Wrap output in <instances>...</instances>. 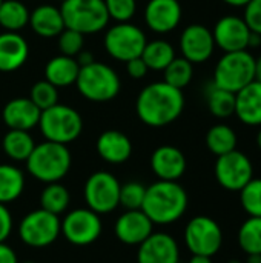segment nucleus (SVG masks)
Returning <instances> with one entry per match:
<instances>
[{
    "label": "nucleus",
    "mask_w": 261,
    "mask_h": 263,
    "mask_svg": "<svg viewBox=\"0 0 261 263\" xmlns=\"http://www.w3.org/2000/svg\"><path fill=\"white\" fill-rule=\"evenodd\" d=\"M183 108V91L166 82H155L143 88L135 103L138 119L152 128L171 125L182 116Z\"/></svg>",
    "instance_id": "f257e3e1"
},
{
    "label": "nucleus",
    "mask_w": 261,
    "mask_h": 263,
    "mask_svg": "<svg viewBox=\"0 0 261 263\" xmlns=\"http://www.w3.org/2000/svg\"><path fill=\"white\" fill-rule=\"evenodd\" d=\"M188 210V193L171 180H158L146 188L142 211L152 223L169 225L183 217Z\"/></svg>",
    "instance_id": "f03ea898"
},
{
    "label": "nucleus",
    "mask_w": 261,
    "mask_h": 263,
    "mask_svg": "<svg viewBox=\"0 0 261 263\" xmlns=\"http://www.w3.org/2000/svg\"><path fill=\"white\" fill-rule=\"evenodd\" d=\"M26 168L40 182H60L71 168V153L66 145L46 140L34 146L26 160Z\"/></svg>",
    "instance_id": "7ed1b4c3"
},
{
    "label": "nucleus",
    "mask_w": 261,
    "mask_h": 263,
    "mask_svg": "<svg viewBox=\"0 0 261 263\" xmlns=\"http://www.w3.org/2000/svg\"><path fill=\"white\" fill-rule=\"evenodd\" d=\"M75 85L85 99L97 103L111 102L120 92L118 74L111 66L95 60L86 66H80Z\"/></svg>",
    "instance_id": "20e7f679"
},
{
    "label": "nucleus",
    "mask_w": 261,
    "mask_h": 263,
    "mask_svg": "<svg viewBox=\"0 0 261 263\" xmlns=\"http://www.w3.org/2000/svg\"><path fill=\"white\" fill-rule=\"evenodd\" d=\"M60 12L65 28L74 29L83 35L102 31L111 20L105 0H63Z\"/></svg>",
    "instance_id": "39448f33"
},
{
    "label": "nucleus",
    "mask_w": 261,
    "mask_h": 263,
    "mask_svg": "<svg viewBox=\"0 0 261 263\" xmlns=\"http://www.w3.org/2000/svg\"><path fill=\"white\" fill-rule=\"evenodd\" d=\"M254 80L255 57L248 49H245L225 52V55L217 62L212 83L235 94Z\"/></svg>",
    "instance_id": "423d86ee"
},
{
    "label": "nucleus",
    "mask_w": 261,
    "mask_h": 263,
    "mask_svg": "<svg viewBox=\"0 0 261 263\" xmlns=\"http://www.w3.org/2000/svg\"><path fill=\"white\" fill-rule=\"evenodd\" d=\"M38 126L48 142L68 145L82 134L83 120L74 108L57 103L40 112Z\"/></svg>",
    "instance_id": "0eeeda50"
},
{
    "label": "nucleus",
    "mask_w": 261,
    "mask_h": 263,
    "mask_svg": "<svg viewBox=\"0 0 261 263\" xmlns=\"http://www.w3.org/2000/svg\"><path fill=\"white\" fill-rule=\"evenodd\" d=\"M60 231L62 222L58 216L42 208L26 214L18 227L20 240L32 248H45L54 243Z\"/></svg>",
    "instance_id": "6e6552de"
},
{
    "label": "nucleus",
    "mask_w": 261,
    "mask_h": 263,
    "mask_svg": "<svg viewBox=\"0 0 261 263\" xmlns=\"http://www.w3.org/2000/svg\"><path fill=\"white\" fill-rule=\"evenodd\" d=\"M146 43L148 40L145 32L129 22L114 25L105 35L106 52L112 59L120 62H128L131 59L140 57Z\"/></svg>",
    "instance_id": "1a4fd4ad"
},
{
    "label": "nucleus",
    "mask_w": 261,
    "mask_h": 263,
    "mask_svg": "<svg viewBox=\"0 0 261 263\" xmlns=\"http://www.w3.org/2000/svg\"><path fill=\"white\" fill-rule=\"evenodd\" d=\"M185 242L192 254L212 257L223 245V231L214 219L197 216L186 225Z\"/></svg>",
    "instance_id": "9d476101"
},
{
    "label": "nucleus",
    "mask_w": 261,
    "mask_h": 263,
    "mask_svg": "<svg viewBox=\"0 0 261 263\" xmlns=\"http://www.w3.org/2000/svg\"><path fill=\"white\" fill-rule=\"evenodd\" d=\"M120 183L111 173L97 171L85 183V200L94 213H112L120 202Z\"/></svg>",
    "instance_id": "9b49d317"
},
{
    "label": "nucleus",
    "mask_w": 261,
    "mask_h": 263,
    "mask_svg": "<svg viewBox=\"0 0 261 263\" xmlns=\"http://www.w3.org/2000/svg\"><path fill=\"white\" fill-rule=\"evenodd\" d=\"M254 177L251 159L242 151H231L218 156L215 162V179L228 191H240Z\"/></svg>",
    "instance_id": "f8f14e48"
},
{
    "label": "nucleus",
    "mask_w": 261,
    "mask_h": 263,
    "mask_svg": "<svg viewBox=\"0 0 261 263\" xmlns=\"http://www.w3.org/2000/svg\"><path fill=\"white\" fill-rule=\"evenodd\" d=\"M65 239L75 247L94 243L102 234V220L97 213L89 208H78L65 216L62 222Z\"/></svg>",
    "instance_id": "ddd939ff"
},
{
    "label": "nucleus",
    "mask_w": 261,
    "mask_h": 263,
    "mask_svg": "<svg viewBox=\"0 0 261 263\" xmlns=\"http://www.w3.org/2000/svg\"><path fill=\"white\" fill-rule=\"evenodd\" d=\"M212 35L215 46L223 52H235L249 48L251 29L245 23L243 17L225 15L215 23Z\"/></svg>",
    "instance_id": "4468645a"
},
{
    "label": "nucleus",
    "mask_w": 261,
    "mask_h": 263,
    "mask_svg": "<svg viewBox=\"0 0 261 263\" xmlns=\"http://www.w3.org/2000/svg\"><path fill=\"white\" fill-rule=\"evenodd\" d=\"M180 49L183 57L189 60L192 65L209 60L215 49L212 31L198 23L189 25L182 32Z\"/></svg>",
    "instance_id": "2eb2a0df"
},
{
    "label": "nucleus",
    "mask_w": 261,
    "mask_h": 263,
    "mask_svg": "<svg viewBox=\"0 0 261 263\" xmlns=\"http://www.w3.org/2000/svg\"><path fill=\"white\" fill-rule=\"evenodd\" d=\"M138 263H178L180 250L175 239L166 233H152L138 245Z\"/></svg>",
    "instance_id": "dca6fc26"
},
{
    "label": "nucleus",
    "mask_w": 261,
    "mask_h": 263,
    "mask_svg": "<svg viewBox=\"0 0 261 263\" xmlns=\"http://www.w3.org/2000/svg\"><path fill=\"white\" fill-rule=\"evenodd\" d=\"M146 25L158 34L174 31L182 22V5L178 0H149L145 9Z\"/></svg>",
    "instance_id": "f3484780"
},
{
    "label": "nucleus",
    "mask_w": 261,
    "mask_h": 263,
    "mask_svg": "<svg viewBox=\"0 0 261 263\" xmlns=\"http://www.w3.org/2000/svg\"><path fill=\"white\" fill-rule=\"evenodd\" d=\"M154 223L142 210H128L115 222V236L125 245H140L154 231Z\"/></svg>",
    "instance_id": "a211bd4d"
},
{
    "label": "nucleus",
    "mask_w": 261,
    "mask_h": 263,
    "mask_svg": "<svg viewBox=\"0 0 261 263\" xmlns=\"http://www.w3.org/2000/svg\"><path fill=\"white\" fill-rule=\"evenodd\" d=\"M151 168L160 180L177 182L186 171V157L178 148L163 145L152 153Z\"/></svg>",
    "instance_id": "6ab92c4d"
},
{
    "label": "nucleus",
    "mask_w": 261,
    "mask_h": 263,
    "mask_svg": "<svg viewBox=\"0 0 261 263\" xmlns=\"http://www.w3.org/2000/svg\"><path fill=\"white\" fill-rule=\"evenodd\" d=\"M40 112L42 111L32 103L31 99L17 97L5 105L2 117L9 129L29 131L38 125Z\"/></svg>",
    "instance_id": "aec40b11"
},
{
    "label": "nucleus",
    "mask_w": 261,
    "mask_h": 263,
    "mask_svg": "<svg viewBox=\"0 0 261 263\" xmlns=\"http://www.w3.org/2000/svg\"><path fill=\"white\" fill-rule=\"evenodd\" d=\"M29 55L28 42L18 34L5 31L0 34V71H17L25 65Z\"/></svg>",
    "instance_id": "412c9836"
},
{
    "label": "nucleus",
    "mask_w": 261,
    "mask_h": 263,
    "mask_svg": "<svg viewBox=\"0 0 261 263\" xmlns=\"http://www.w3.org/2000/svg\"><path fill=\"white\" fill-rule=\"evenodd\" d=\"M235 116L248 126H261V83L254 80L235 92Z\"/></svg>",
    "instance_id": "4be33fe9"
},
{
    "label": "nucleus",
    "mask_w": 261,
    "mask_h": 263,
    "mask_svg": "<svg viewBox=\"0 0 261 263\" xmlns=\"http://www.w3.org/2000/svg\"><path fill=\"white\" fill-rule=\"evenodd\" d=\"M97 153L105 162L120 165L131 157L132 143L126 134L115 129H109L102 133L97 139Z\"/></svg>",
    "instance_id": "5701e85b"
},
{
    "label": "nucleus",
    "mask_w": 261,
    "mask_h": 263,
    "mask_svg": "<svg viewBox=\"0 0 261 263\" xmlns=\"http://www.w3.org/2000/svg\"><path fill=\"white\" fill-rule=\"evenodd\" d=\"M29 25L37 35L45 39L57 37L65 29L60 8L52 5H40L29 12Z\"/></svg>",
    "instance_id": "b1692460"
},
{
    "label": "nucleus",
    "mask_w": 261,
    "mask_h": 263,
    "mask_svg": "<svg viewBox=\"0 0 261 263\" xmlns=\"http://www.w3.org/2000/svg\"><path fill=\"white\" fill-rule=\"evenodd\" d=\"M80 72V65L75 57L69 55H55L48 60L45 66V80L52 83L55 88H65L75 83Z\"/></svg>",
    "instance_id": "393cba45"
},
{
    "label": "nucleus",
    "mask_w": 261,
    "mask_h": 263,
    "mask_svg": "<svg viewBox=\"0 0 261 263\" xmlns=\"http://www.w3.org/2000/svg\"><path fill=\"white\" fill-rule=\"evenodd\" d=\"M25 190V176L14 165H0V203L17 200Z\"/></svg>",
    "instance_id": "a878e982"
},
{
    "label": "nucleus",
    "mask_w": 261,
    "mask_h": 263,
    "mask_svg": "<svg viewBox=\"0 0 261 263\" xmlns=\"http://www.w3.org/2000/svg\"><path fill=\"white\" fill-rule=\"evenodd\" d=\"M34 146L35 143L28 131L9 129L3 137V151L9 159L15 162H26Z\"/></svg>",
    "instance_id": "bb28decb"
},
{
    "label": "nucleus",
    "mask_w": 261,
    "mask_h": 263,
    "mask_svg": "<svg viewBox=\"0 0 261 263\" xmlns=\"http://www.w3.org/2000/svg\"><path fill=\"white\" fill-rule=\"evenodd\" d=\"M29 23V11L20 0H3L0 5V26L17 32Z\"/></svg>",
    "instance_id": "cd10ccee"
},
{
    "label": "nucleus",
    "mask_w": 261,
    "mask_h": 263,
    "mask_svg": "<svg viewBox=\"0 0 261 263\" xmlns=\"http://www.w3.org/2000/svg\"><path fill=\"white\" fill-rule=\"evenodd\" d=\"M143 62L149 69L154 71H163L174 59H175V51L174 46L166 42V40H154L148 42L142 55Z\"/></svg>",
    "instance_id": "c85d7f7f"
},
{
    "label": "nucleus",
    "mask_w": 261,
    "mask_h": 263,
    "mask_svg": "<svg viewBox=\"0 0 261 263\" xmlns=\"http://www.w3.org/2000/svg\"><path fill=\"white\" fill-rule=\"evenodd\" d=\"M206 102L211 114L218 119H228L235 114V94L214 83L206 91Z\"/></svg>",
    "instance_id": "c756f323"
},
{
    "label": "nucleus",
    "mask_w": 261,
    "mask_h": 263,
    "mask_svg": "<svg viewBox=\"0 0 261 263\" xmlns=\"http://www.w3.org/2000/svg\"><path fill=\"white\" fill-rule=\"evenodd\" d=\"M206 146L217 157L228 154L237 149V134L228 125H214L206 134Z\"/></svg>",
    "instance_id": "7c9ffc66"
},
{
    "label": "nucleus",
    "mask_w": 261,
    "mask_h": 263,
    "mask_svg": "<svg viewBox=\"0 0 261 263\" xmlns=\"http://www.w3.org/2000/svg\"><path fill=\"white\" fill-rule=\"evenodd\" d=\"M69 200H71V197H69L68 190L63 185H60L58 182L48 183L40 196L42 210L49 211L55 216L66 211V208L69 206Z\"/></svg>",
    "instance_id": "2f4dec72"
},
{
    "label": "nucleus",
    "mask_w": 261,
    "mask_h": 263,
    "mask_svg": "<svg viewBox=\"0 0 261 263\" xmlns=\"http://www.w3.org/2000/svg\"><path fill=\"white\" fill-rule=\"evenodd\" d=\"M238 245L249 254H261V217H249L238 230Z\"/></svg>",
    "instance_id": "473e14b6"
},
{
    "label": "nucleus",
    "mask_w": 261,
    "mask_h": 263,
    "mask_svg": "<svg viewBox=\"0 0 261 263\" xmlns=\"http://www.w3.org/2000/svg\"><path fill=\"white\" fill-rule=\"evenodd\" d=\"M163 71H165L163 82L182 91L191 83L192 76H194V66L185 57H175Z\"/></svg>",
    "instance_id": "72a5a7b5"
},
{
    "label": "nucleus",
    "mask_w": 261,
    "mask_h": 263,
    "mask_svg": "<svg viewBox=\"0 0 261 263\" xmlns=\"http://www.w3.org/2000/svg\"><path fill=\"white\" fill-rule=\"evenodd\" d=\"M240 202L251 217H261V179L252 177L240 190Z\"/></svg>",
    "instance_id": "f704fd0d"
},
{
    "label": "nucleus",
    "mask_w": 261,
    "mask_h": 263,
    "mask_svg": "<svg viewBox=\"0 0 261 263\" xmlns=\"http://www.w3.org/2000/svg\"><path fill=\"white\" fill-rule=\"evenodd\" d=\"M29 99L40 111H43L58 103V92L52 83H49L48 80H40L31 88Z\"/></svg>",
    "instance_id": "c9c22d12"
},
{
    "label": "nucleus",
    "mask_w": 261,
    "mask_h": 263,
    "mask_svg": "<svg viewBox=\"0 0 261 263\" xmlns=\"http://www.w3.org/2000/svg\"><path fill=\"white\" fill-rule=\"evenodd\" d=\"M146 194V186L138 182H128L120 186V202L126 210H142L143 200Z\"/></svg>",
    "instance_id": "e433bc0d"
},
{
    "label": "nucleus",
    "mask_w": 261,
    "mask_h": 263,
    "mask_svg": "<svg viewBox=\"0 0 261 263\" xmlns=\"http://www.w3.org/2000/svg\"><path fill=\"white\" fill-rule=\"evenodd\" d=\"M58 49L63 55H69V57H75L80 51H83V45H85V35L65 28L58 35Z\"/></svg>",
    "instance_id": "4c0bfd02"
},
{
    "label": "nucleus",
    "mask_w": 261,
    "mask_h": 263,
    "mask_svg": "<svg viewBox=\"0 0 261 263\" xmlns=\"http://www.w3.org/2000/svg\"><path fill=\"white\" fill-rule=\"evenodd\" d=\"M105 6L109 18H114L118 23L129 22L137 9L135 0H105Z\"/></svg>",
    "instance_id": "58836bf2"
},
{
    "label": "nucleus",
    "mask_w": 261,
    "mask_h": 263,
    "mask_svg": "<svg viewBox=\"0 0 261 263\" xmlns=\"http://www.w3.org/2000/svg\"><path fill=\"white\" fill-rule=\"evenodd\" d=\"M243 20L251 29V32L261 35V0H249L245 5Z\"/></svg>",
    "instance_id": "ea45409f"
},
{
    "label": "nucleus",
    "mask_w": 261,
    "mask_h": 263,
    "mask_svg": "<svg viewBox=\"0 0 261 263\" xmlns=\"http://www.w3.org/2000/svg\"><path fill=\"white\" fill-rule=\"evenodd\" d=\"M12 231V217L6 205L0 203V243L5 242Z\"/></svg>",
    "instance_id": "a19ab883"
},
{
    "label": "nucleus",
    "mask_w": 261,
    "mask_h": 263,
    "mask_svg": "<svg viewBox=\"0 0 261 263\" xmlns=\"http://www.w3.org/2000/svg\"><path fill=\"white\" fill-rule=\"evenodd\" d=\"M126 71L132 79H143L148 74L149 68L146 66L142 57H135L126 62Z\"/></svg>",
    "instance_id": "79ce46f5"
},
{
    "label": "nucleus",
    "mask_w": 261,
    "mask_h": 263,
    "mask_svg": "<svg viewBox=\"0 0 261 263\" xmlns=\"http://www.w3.org/2000/svg\"><path fill=\"white\" fill-rule=\"evenodd\" d=\"M0 263H18L14 250L8 247L5 242L0 243Z\"/></svg>",
    "instance_id": "37998d69"
},
{
    "label": "nucleus",
    "mask_w": 261,
    "mask_h": 263,
    "mask_svg": "<svg viewBox=\"0 0 261 263\" xmlns=\"http://www.w3.org/2000/svg\"><path fill=\"white\" fill-rule=\"evenodd\" d=\"M75 60H77V63H78L80 66H86V65H89V63H92V62H94V57H92V54H91V52L80 51V52L75 55Z\"/></svg>",
    "instance_id": "c03bdc74"
},
{
    "label": "nucleus",
    "mask_w": 261,
    "mask_h": 263,
    "mask_svg": "<svg viewBox=\"0 0 261 263\" xmlns=\"http://www.w3.org/2000/svg\"><path fill=\"white\" fill-rule=\"evenodd\" d=\"M261 45V35L260 34H255V32H251V37H249V48H257Z\"/></svg>",
    "instance_id": "a18cd8bd"
},
{
    "label": "nucleus",
    "mask_w": 261,
    "mask_h": 263,
    "mask_svg": "<svg viewBox=\"0 0 261 263\" xmlns=\"http://www.w3.org/2000/svg\"><path fill=\"white\" fill-rule=\"evenodd\" d=\"M189 263H212V260H211V257H208V256L192 254V257H191Z\"/></svg>",
    "instance_id": "49530a36"
},
{
    "label": "nucleus",
    "mask_w": 261,
    "mask_h": 263,
    "mask_svg": "<svg viewBox=\"0 0 261 263\" xmlns=\"http://www.w3.org/2000/svg\"><path fill=\"white\" fill-rule=\"evenodd\" d=\"M226 5L229 6H235V8H240V6H245L249 0H223Z\"/></svg>",
    "instance_id": "de8ad7c7"
},
{
    "label": "nucleus",
    "mask_w": 261,
    "mask_h": 263,
    "mask_svg": "<svg viewBox=\"0 0 261 263\" xmlns=\"http://www.w3.org/2000/svg\"><path fill=\"white\" fill-rule=\"evenodd\" d=\"M255 80L261 83V55L255 59Z\"/></svg>",
    "instance_id": "09e8293b"
},
{
    "label": "nucleus",
    "mask_w": 261,
    "mask_h": 263,
    "mask_svg": "<svg viewBox=\"0 0 261 263\" xmlns=\"http://www.w3.org/2000/svg\"><path fill=\"white\" fill-rule=\"evenodd\" d=\"M246 263H261V254H249Z\"/></svg>",
    "instance_id": "8fccbe9b"
},
{
    "label": "nucleus",
    "mask_w": 261,
    "mask_h": 263,
    "mask_svg": "<svg viewBox=\"0 0 261 263\" xmlns=\"http://www.w3.org/2000/svg\"><path fill=\"white\" fill-rule=\"evenodd\" d=\"M257 146L260 148L261 151V129L258 131V134H257Z\"/></svg>",
    "instance_id": "3c124183"
},
{
    "label": "nucleus",
    "mask_w": 261,
    "mask_h": 263,
    "mask_svg": "<svg viewBox=\"0 0 261 263\" xmlns=\"http://www.w3.org/2000/svg\"><path fill=\"white\" fill-rule=\"evenodd\" d=\"M228 263H242L240 260H237V259H232V260H229Z\"/></svg>",
    "instance_id": "603ef678"
},
{
    "label": "nucleus",
    "mask_w": 261,
    "mask_h": 263,
    "mask_svg": "<svg viewBox=\"0 0 261 263\" xmlns=\"http://www.w3.org/2000/svg\"><path fill=\"white\" fill-rule=\"evenodd\" d=\"M25 263H35V262H25Z\"/></svg>",
    "instance_id": "864d4df0"
},
{
    "label": "nucleus",
    "mask_w": 261,
    "mask_h": 263,
    "mask_svg": "<svg viewBox=\"0 0 261 263\" xmlns=\"http://www.w3.org/2000/svg\"><path fill=\"white\" fill-rule=\"evenodd\" d=\"M2 2H3V0H0V5H2Z\"/></svg>",
    "instance_id": "5fc2aeb1"
},
{
    "label": "nucleus",
    "mask_w": 261,
    "mask_h": 263,
    "mask_svg": "<svg viewBox=\"0 0 261 263\" xmlns=\"http://www.w3.org/2000/svg\"><path fill=\"white\" fill-rule=\"evenodd\" d=\"M62 2H63V0H62Z\"/></svg>",
    "instance_id": "6e6d98bb"
},
{
    "label": "nucleus",
    "mask_w": 261,
    "mask_h": 263,
    "mask_svg": "<svg viewBox=\"0 0 261 263\" xmlns=\"http://www.w3.org/2000/svg\"><path fill=\"white\" fill-rule=\"evenodd\" d=\"M178 263H180V262H178Z\"/></svg>",
    "instance_id": "4d7b16f0"
}]
</instances>
